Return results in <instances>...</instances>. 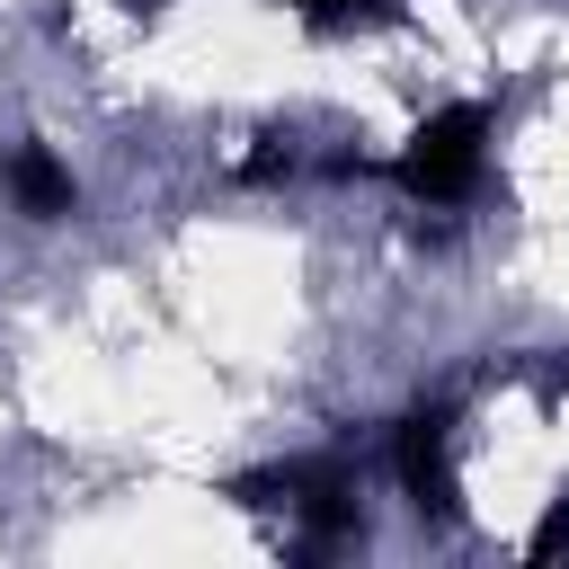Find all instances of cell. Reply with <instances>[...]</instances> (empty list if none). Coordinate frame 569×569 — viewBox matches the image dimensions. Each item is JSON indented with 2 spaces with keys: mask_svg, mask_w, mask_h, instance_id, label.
I'll return each mask as SVG.
<instances>
[{
  "mask_svg": "<svg viewBox=\"0 0 569 569\" xmlns=\"http://www.w3.org/2000/svg\"><path fill=\"white\" fill-rule=\"evenodd\" d=\"M480 169H489V116L480 107H445L436 124H418V142H409V160H400V178H409V196L418 204H462L471 187H480Z\"/></svg>",
  "mask_w": 569,
  "mask_h": 569,
  "instance_id": "obj_1",
  "label": "cell"
}]
</instances>
